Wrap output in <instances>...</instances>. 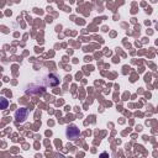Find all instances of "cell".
Returning a JSON list of instances; mask_svg holds the SVG:
<instances>
[{
  "label": "cell",
  "instance_id": "cell-1",
  "mask_svg": "<svg viewBox=\"0 0 158 158\" xmlns=\"http://www.w3.org/2000/svg\"><path fill=\"white\" fill-rule=\"evenodd\" d=\"M14 116H15L16 122H24L27 119V116H29V110L25 109V108H20L15 111V115Z\"/></svg>",
  "mask_w": 158,
  "mask_h": 158
},
{
  "label": "cell",
  "instance_id": "cell-2",
  "mask_svg": "<svg viewBox=\"0 0 158 158\" xmlns=\"http://www.w3.org/2000/svg\"><path fill=\"white\" fill-rule=\"evenodd\" d=\"M67 137L69 138L71 141H76L77 138H79V136H80V131H79V128L76 127L74 125H72V126H69L67 128Z\"/></svg>",
  "mask_w": 158,
  "mask_h": 158
},
{
  "label": "cell",
  "instance_id": "cell-3",
  "mask_svg": "<svg viewBox=\"0 0 158 158\" xmlns=\"http://www.w3.org/2000/svg\"><path fill=\"white\" fill-rule=\"evenodd\" d=\"M58 84H59L58 77L56 76V74L49 73L48 76H47V85H49V87H56V85H58Z\"/></svg>",
  "mask_w": 158,
  "mask_h": 158
},
{
  "label": "cell",
  "instance_id": "cell-4",
  "mask_svg": "<svg viewBox=\"0 0 158 158\" xmlns=\"http://www.w3.org/2000/svg\"><path fill=\"white\" fill-rule=\"evenodd\" d=\"M8 106H9V100L3 96H0V110H5V109H8Z\"/></svg>",
  "mask_w": 158,
  "mask_h": 158
},
{
  "label": "cell",
  "instance_id": "cell-5",
  "mask_svg": "<svg viewBox=\"0 0 158 158\" xmlns=\"http://www.w3.org/2000/svg\"><path fill=\"white\" fill-rule=\"evenodd\" d=\"M100 158H109V155H108V153H101Z\"/></svg>",
  "mask_w": 158,
  "mask_h": 158
}]
</instances>
